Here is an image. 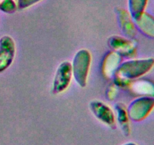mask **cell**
I'll return each instance as SVG.
<instances>
[{"instance_id": "1", "label": "cell", "mask_w": 154, "mask_h": 145, "mask_svg": "<svg viewBox=\"0 0 154 145\" xmlns=\"http://www.w3.org/2000/svg\"><path fill=\"white\" fill-rule=\"evenodd\" d=\"M154 66V58L138 59L128 60L122 63L118 67L117 74L120 79H135L150 72Z\"/></svg>"}, {"instance_id": "2", "label": "cell", "mask_w": 154, "mask_h": 145, "mask_svg": "<svg viewBox=\"0 0 154 145\" xmlns=\"http://www.w3.org/2000/svg\"><path fill=\"white\" fill-rule=\"evenodd\" d=\"M91 55L87 50L82 49L76 53L72 63V74L81 87H85L90 69Z\"/></svg>"}, {"instance_id": "3", "label": "cell", "mask_w": 154, "mask_h": 145, "mask_svg": "<svg viewBox=\"0 0 154 145\" xmlns=\"http://www.w3.org/2000/svg\"><path fill=\"white\" fill-rule=\"evenodd\" d=\"M154 108V97L143 96L134 100L128 108L129 119L140 122L148 116Z\"/></svg>"}, {"instance_id": "4", "label": "cell", "mask_w": 154, "mask_h": 145, "mask_svg": "<svg viewBox=\"0 0 154 145\" xmlns=\"http://www.w3.org/2000/svg\"><path fill=\"white\" fill-rule=\"evenodd\" d=\"M72 76V66L69 62H63L57 68L53 84V93L60 94L67 89Z\"/></svg>"}, {"instance_id": "5", "label": "cell", "mask_w": 154, "mask_h": 145, "mask_svg": "<svg viewBox=\"0 0 154 145\" xmlns=\"http://www.w3.org/2000/svg\"><path fill=\"white\" fill-rule=\"evenodd\" d=\"M90 110L100 122L111 128H116L115 116L112 110L105 103L99 101H93L90 104Z\"/></svg>"}, {"instance_id": "6", "label": "cell", "mask_w": 154, "mask_h": 145, "mask_svg": "<svg viewBox=\"0 0 154 145\" xmlns=\"http://www.w3.org/2000/svg\"><path fill=\"white\" fill-rule=\"evenodd\" d=\"M15 54V45L9 36H4L0 40V71L11 64Z\"/></svg>"}, {"instance_id": "7", "label": "cell", "mask_w": 154, "mask_h": 145, "mask_svg": "<svg viewBox=\"0 0 154 145\" xmlns=\"http://www.w3.org/2000/svg\"><path fill=\"white\" fill-rule=\"evenodd\" d=\"M109 44L113 48L118 51V54L122 53L127 56H132L135 52L134 45L131 43V42L123 38L117 37V36L111 38Z\"/></svg>"}, {"instance_id": "8", "label": "cell", "mask_w": 154, "mask_h": 145, "mask_svg": "<svg viewBox=\"0 0 154 145\" xmlns=\"http://www.w3.org/2000/svg\"><path fill=\"white\" fill-rule=\"evenodd\" d=\"M135 22L138 28L144 34L149 37L154 38V18L152 15L144 12L141 18Z\"/></svg>"}, {"instance_id": "9", "label": "cell", "mask_w": 154, "mask_h": 145, "mask_svg": "<svg viewBox=\"0 0 154 145\" xmlns=\"http://www.w3.org/2000/svg\"><path fill=\"white\" fill-rule=\"evenodd\" d=\"M115 109L117 111V121H118L120 129L125 136H129L130 134L131 130L127 110L125 108L124 105L122 104H117L115 106Z\"/></svg>"}, {"instance_id": "10", "label": "cell", "mask_w": 154, "mask_h": 145, "mask_svg": "<svg viewBox=\"0 0 154 145\" xmlns=\"http://www.w3.org/2000/svg\"><path fill=\"white\" fill-rule=\"evenodd\" d=\"M148 0H128V7L131 18L136 21L144 13Z\"/></svg>"}, {"instance_id": "11", "label": "cell", "mask_w": 154, "mask_h": 145, "mask_svg": "<svg viewBox=\"0 0 154 145\" xmlns=\"http://www.w3.org/2000/svg\"><path fill=\"white\" fill-rule=\"evenodd\" d=\"M133 92L147 97H154V83L149 80H138L132 84Z\"/></svg>"}, {"instance_id": "12", "label": "cell", "mask_w": 154, "mask_h": 145, "mask_svg": "<svg viewBox=\"0 0 154 145\" xmlns=\"http://www.w3.org/2000/svg\"><path fill=\"white\" fill-rule=\"evenodd\" d=\"M120 54L116 52H111L106 56L103 65L104 73L106 76L110 77L112 76V73L117 68V66L120 61Z\"/></svg>"}, {"instance_id": "13", "label": "cell", "mask_w": 154, "mask_h": 145, "mask_svg": "<svg viewBox=\"0 0 154 145\" xmlns=\"http://www.w3.org/2000/svg\"><path fill=\"white\" fill-rule=\"evenodd\" d=\"M119 17H120V24H121L124 33H126L128 36H134L135 33V28L133 23L132 22V20H131L132 18L130 14H129L126 11L121 10V11L119 13Z\"/></svg>"}, {"instance_id": "14", "label": "cell", "mask_w": 154, "mask_h": 145, "mask_svg": "<svg viewBox=\"0 0 154 145\" xmlns=\"http://www.w3.org/2000/svg\"><path fill=\"white\" fill-rule=\"evenodd\" d=\"M17 5L14 0H0V8L7 13H13L17 9Z\"/></svg>"}, {"instance_id": "15", "label": "cell", "mask_w": 154, "mask_h": 145, "mask_svg": "<svg viewBox=\"0 0 154 145\" xmlns=\"http://www.w3.org/2000/svg\"><path fill=\"white\" fill-rule=\"evenodd\" d=\"M42 0H17V8L19 9H26L34 5Z\"/></svg>"}, {"instance_id": "16", "label": "cell", "mask_w": 154, "mask_h": 145, "mask_svg": "<svg viewBox=\"0 0 154 145\" xmlns=\"http://www.w3.org/2000/svg\"><path fill=\"white\" fill-rule=\"evenodd\" d=\"M123 145H137V144L135 143H134V142H128V143H124V144Z\"/></svg>"}]
</instances>
